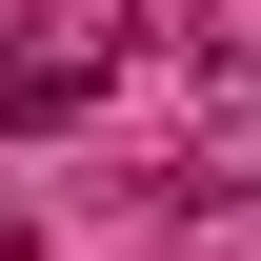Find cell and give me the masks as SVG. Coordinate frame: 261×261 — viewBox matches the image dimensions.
<instances>
[{"mask_svg": "<svg viewBox=\"0 0 261 261\" xmlns=\"http://www.w3.org/2000/svg\"><path fill=\"white\" fill-rule=\"evenodd\" d=\"M100 81H121V20H100V40H81V20H40V40H0V121H20V141H40V121H81Z\"/></svg>", "mask_w": 261, "mask_h": 261, "instance_id": "obj_1", "label": "cell"}]
</instances>
